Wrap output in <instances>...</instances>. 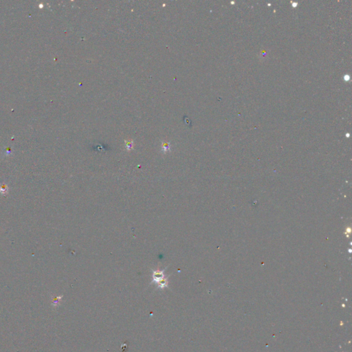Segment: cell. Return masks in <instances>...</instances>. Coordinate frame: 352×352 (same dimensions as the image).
I'll list each match as a JSON object with an SVG mask.
<instances>
[{
	"instance_id": "5b68a950",
	"label": "cell",
	"mask_w": 352,
	"mask_h": 352,
	"mask_svg": "<svg viewBox=\"0 0 352 352\" xmlns=\"http://www.w3.org/2000/svg\"><path fill=\"white\" fill-rule=\"evenodd\" d=\"M162 151H163L164 153H166L167 151H169L171 146H170V144L169 143H164L162 144Z\"/></svg>"
},
{
	"instance_id": "3957f363",
	"label": "cell",
	"mask_w": 352,
	"mask_h": 352,
	"mask_svg": "<svg viewBox=\"0 0 352 352\" xmlns=\"http://www.w3.org/2000/svg\"><path fill=\"white\" fill-rule=\"evenodd\" d=\"M157 285H158V288H160V289H164V288H166V287H168L167 278L164 277L163 279H162V280L159 281V282L157 283Z\"/></svg>"
},
{
	"instance_id": "6da1fadb",
	"label": "cell",
	"mask_w": 352,
	"mask_h": 352,
	"mask_svg": "<svg viewBox=\"0 0 352 352\" xmlns=\"http://www.w3.org/2000/svg\"><path fill=\"white\" fill-rule=\"evenodd\" d=\"M165 269L162 270H153L152 271V283H155L157 284L159 281L163 279L165 277L164 275V271Z\"/></svg>"
},
{
	"instance_id": "7a4b0ae2",
	"label": "cell",
	"mask_w": 352,
	"mask_h": 352,
	"mask_svg": "<svg viewBox=\"0 0 352 352\" xmlns=\"http://www.w3.org/2000/svg\"><path fill=\"white\" fill-rule=\"evenodd\" d=\"M9 186L5 183H1L0 184V194L2 195L3 196H6L9 193Z\"/></svg>"
},
{
	"instance_id": "277c9868",
	"label": "cell",
	"mask_w": 352,
	"mask_h": 352,
	"mask_svg": "<svg viewBox=\"0 0 352 352\" xmlns=\"http://www.w3.org/2000/svg\"><path fill=\"white\" fill-rule=\"evenodd\" d=\"M62 297H63V296H59V297H56L52 298V305L53 307H57L58 305H59L60 301L61 300Z\"/></svg>"
},
{
	"instance_id": "8992f818",
	"label": "cell",
	"mask_w": 352,
	"mask_h": 352,
	"mask_svg": "<svg viewBox=\"0 0 352 352\" xmlns=\"http://www.w3.org/2000/svg\"><path fill=\"white\" fill-rule=\"evenodd\" d=\"M125 147L127 149V150L129 151L130 149H132L133 148V142L132 141H129V142H125Z\"/></svg>"
}]
</instances>
